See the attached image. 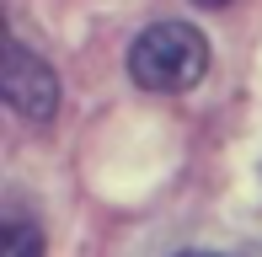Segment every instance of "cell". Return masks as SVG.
I'll use <instances>...</instances> for the list:
<instances>
[{
    "label": "cell",
    "instance_id": "2",
    "mask_svg": "<svg viewBox=\"0 0 262 257\" xmlns=\"http://www.w3.org/2000/svg\"><path fill=\"white\" fill-rule=\"evenodd\" d=\"M6 102L32 123H49L59 113V80L27 43H6Z\"/></svg>",
    "mask_w": 262,
    "mask_h": 257
},
{
    "label": "cell",
    "instance_id": "4",
    "mask_svg": "<svg viewBox=\"0 0 262 257\" xmlns=\"http://www.w3.org/2000/svg\"><path fill=\"white\" fill-rule=\"evenodd\" d=\"M198 6H230V0H198Z\"/></svg>",
    "mask_w": 262,
    "mask_h": 257
},
{
    "label": "cell",
    "instance_id": "5",
    "mask_svg": "<svg viewBox=\"0 0 262 257\" xmlns=\"http://www.w3.org/2000/svg\"><path fill=\"white\" fill-rule=\"evenodd\" d=\"M182 257H214V252H182Z\"/></svg>",
    "mask_w": 262,
    "mask_h": 257
},
{
    "label": "cell",
    "instance_id": "3",
    "mask_svg": "<svg viewBox=\"0 0 262 257\" xmlns=\"http://www.w3.org/2000/svg\"><path fill=\"white\" fill-rule=\"evenodd\" d=\"M0 257H43V230L27 215H6V236H0Z\"/></svg>",
    "mask_w": 262,
    "mask_h": 257
},
{
    "label": "cell",
    "instance_id": "1",
    "mask_svg": "<svg viewBox=\"0 0 262 257\" xmlns=\"http://www.w3.org/2000/svg\"><path fill=\"white\" fill-rule=\"evenodd\" d=\"M209 70V43L198 27L187 22H156L134 38L128 49V75L139 80L156 97H177V91H193Z\"/></svg>",
    "mask_w": 262,
    "mask_h": 257
}]
</instances>
